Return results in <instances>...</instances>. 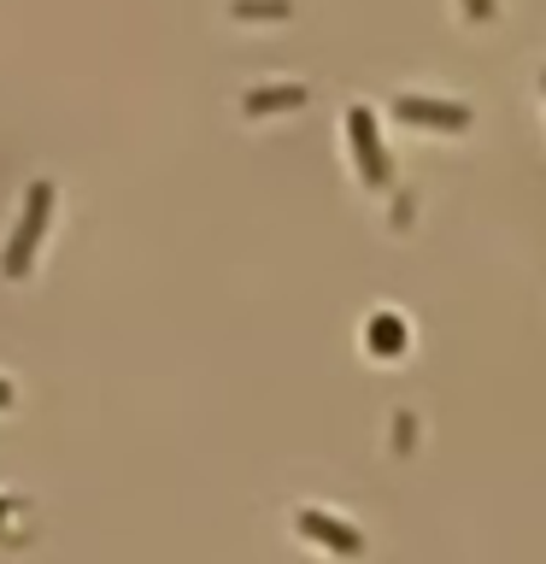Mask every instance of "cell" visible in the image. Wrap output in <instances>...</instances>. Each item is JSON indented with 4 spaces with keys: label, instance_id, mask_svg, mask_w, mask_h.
<instances>
[{
    "label": "cell",
    "instance_id": "1",
    "mask_svg": "<svg viewBox=\"0 0 546 564\" xmlns=\"http://www.w3.org/2000/svg\"><path fill=\"white\" fill-rule=\"evenodd\" d=\"M53 212H59V188H53V176H35V183L24 188L18 218H12L7 253H0V276H7V282H24L35 271V253H42V241L53 229Z\"/></svg>",
    "mask_w": 546,
    "mask_h": 564
},
{
    "label": "cell",
    "instance_id": "2",
    "mask_svg": "<svg viewBox=\"0 0 546 564\" xmlns=\"http://www.w3.org/2000/svg\"><path fill=\"white\" fill-rule=\"evenodd\" d=\"M12 511H24V500H0V529L12 523Z\"/></svg>",
    "mask_w": 546,
    "mask_h": 564
},
{
    "label": "cell",
    "instance_id": "3",
    "mask_svg": "<svg viewBox=\"0 0 546 564\" xmlns=\"http://www.w3.org/2000/svg\"><path fill=\"white\" fill-rule=\"evenodd\" d=\"M12 400H18V388H12L7 377H0V412H7V405H12Z\"/></svg>",
    "mask_w": 546,
    "mask_h": 564
}]
</instances>
